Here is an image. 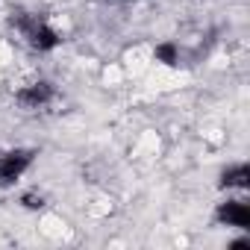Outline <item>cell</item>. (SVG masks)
Masks as SVG:
<instances>
[{
  "mask_svg": "<svg viewBox=\"0 0 250 250\" xmlns=\"http://www.w3.org/2000/svg\"><path fill=\"white\" fill-rule=\"evenodd\" d=\"M21 200H24L27 209H42V194H39V197H36V194H24Z\"/></svg>",
  "mask_w": 250,
  "mask_h": 250,
  "instance_id": "cell-7",
  "label": "cell"
},
{
  "mask_svg": "<svg viewBox=\"0 0 250 250\" xmlns=\"http://www.w3.org/2000/svg\"><path fill=\"white\" fill-rule=\"evenodd\" d=\"M250 186V168H247V162H232V165H227V171L221 174V188H227V191H241V188H247Z\"/></svg>",
  "mask_w": 250,
  "mask_h": 250,
  "instance_id": "cell-5",
  "label": "cell"
},
{
  "mask_svg": "<svg viewBox=\"0 0 250 250\" xmlns=\"http://www.w3.org/2000/svg\"><path fill=\"white\" fill-rule=\"evenodd\" d=\"M218 224L232 227V229H250V206L244 200H224L215 212Z\"/></svg>",
  "mask_w": 250,
  "mask_h": 250,
  "instance_id": "cell-4",
  "label": "cell"
},
{
  "mask_svg": "<svg viewBox=\"0 0 250 250\" xmlns=\"http://www.w3.org/2000/svg\"><path fill=\"white\" fill-rule=\"evenodd\" d=\"M12 27H18V33L24 36V42L33 50H39V53H50L62 42L59 33L44 18H39V15H18V18H12Z\"/></svg>",
  "mask_w": 250,
  "mask_h": 250,
  "instance_id": "cell-1",
  "label": "cell"
},
{
  "mask_svg": "<svg viewBox=\"0 0 250 250\" xmlns=\"http://www.w3.org/2000/svg\"><path fill=\"white\" fill-rule=\"evenodd\" d=\"M33 159H36V150H30V147L6 150L3 156H0V188L15 186L27 174V168L33 165Z\"/></svg>",
  "mask_w": 250,
  "mask_h": 250,
  "instance_id": "cell-2",
  "label": "cell"
},
{
  "mask_svg": "<svg viewBox=\"0 0 250 250\" xmlns=\"http://www.w3.org/2000/svg\"><path fill=\"white\" fill-rule=\"evenodd\" d=\"M53 97H56V91H53V83H47V80H36V83L21 85V88L15 91V103H18L21 109H27V112L44 109Z\"/></svg>",
  "mask_w": 250,
  "mask_h": 250,
  "instance_id": "cell-3",
  "label": "cell"
},
{
  "mask_svg": "<svg viewBox=\"0 0 250 250\" xmlns=\"http://www.w3.org/2000/svg\"><path fill=\"white\" fill-rule=\"evenodd\" d=\"M0 156H3V150H0Z\"/></svg>",
  "mask_w": 250,
  "mask_h": 250,
  "instance_id": "cell-8",
  "label": "cell"
},
{
  "mask_svg": "<svg viewBox=\"0 0 250 250\" xmlns=\"http://www.w3.org/2000/svg\"><path fill=\"white\" fill-rule=\"evenodd\" d=\"M153 59H156L159 65H177V62H180V47H177L174 42H159L156 50H153Z\"/></svg>",
  "mask_w": 250,
  "mask_h": 250,
  "instance_id": "cell-6",
  "label": "cell"
}]
</instances>
